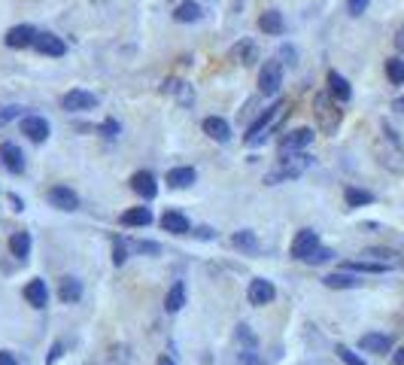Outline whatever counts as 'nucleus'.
<instances>
[{
    "mask_svg": "<svg viewBox=\"0 0 404 365\" xmlns=\"http://www.w3.org/2000/svg\"><path fill=\"white\" fill-rule=\"evenodd\" d=\"M155 365H176V362L170 360V356H158V362H155Z\"/></svg>",
    "mask_w": 404,
    "mask_h": 365,
    "instance_id": "nucleus-48",
    "label": "nucleus"
},
{
    "mask_svg": "<svg viewBox=\"0 0 404 365\" xmlns=\"http://www.w3.org/2000/svg\"><path fill=\"white\" fill-rule=\"evenodd\" d=\"M344 198H346V207H365V204H371V201H374V195L365 192V189L350 186V189L344 192Z\"/></svg>",
    "mask_w": 404,
    "mask_h": 365,
    "instance_id": "nucleus-30",
    "label": "nucleus"
},
{
    "mask_svg": "<svg viewBox=\"0 0 404 365\" xmlns=\"http://www.w3.org/2000/svg\"><path fill=\"white\" fill-rule=\"evenodd\" d=\"M259 27H261L265 34H271V37H280V34L286 31V22H283V12H276V10L261 12V16H259Z\"/></svg>",
    "mask_w": 404,
    "mask_h": 365,
    "instance_id": "nucleus-22",
    "label": "nucleus"
},
{
    "mask_svg": "<svg viewBox=\"0 0 404 365\" xmlns=\"http://www.w3.org/2000/svg\"><path fill=\"white\" fill-rule=\"evenodd\" d=\"M316 247H319V235H316V231L313 228H301L295 235V241H292V256L304 262V259H307Z\"/></svg>",
    "mask_w": 404,
    "mask_h": 365,
    "instance_id": "nucleus-8",
    "label": "nucleus"
},
{
    "mask_svg": "<svg viewBox=\"0 0 404 365\" xmlns=\"http://www.w3.org/2000/svg\"><path fill=\"white\" fill-rule=\"evenodd\" d=\"M119 222H122L125 228H143V226L152 222V210L149 207H131V210H125Z\"/></svg>",
    "mask_w": 404,
    "mask_h": 365,
    "instance_id": "nucleus-19",
    "label": "nucleus"
},
{
    "mask_svg": "<svg viewBox=\"0 0 404 365\" xmlns=\"http://www.w3.org/2000/svg\"><path fill=\"white\" fill-rule=\"evenodd\" d=\"M37 27H31V25H16V27H10L6 31V46L10 49H27V46H34L37 43Z\"/></svg>",
    "mask_w": 404,
    "mask_h": 365,
    "instance_id": "nucleus-6",
    "label": "nucleus"
},
{
    "mask_svg": "<svg viewBox=\"0 0 404 365\" xmlns=\"http://www.w3.org/2000/svg\"><path fill=\"white\" fill-rule=\"evenodd\" d=\"M325 82H329V95L335 97V101L346 104V101H350V97H353V89H350V82H346L344 76L337 73V70H329V80H325Z\"/></svg>",
    "mask_w": 404,
    "mask_h": 365,
    "instance_id": "nucleus-17",
    "label": "nucleus"
},
{
    "mask_svg": "<svg viewBox=\"0 0 404 365\" xmlns=\"http://www.w3.org/2000/svg\"><path fill=\"white\" fill-rule=\"evenodd\" d=\"M161 228L170 231V235H191V222L180 210H167V213L161 216Z\"/></svg>",
    "mask_w": 404,
    "mask_h": 365,
    "instance_id": "nucleus-16",
    "label": "nucleus"
},
{
    "mask_svg": "<svg viewBox=\"0 0 404 365\" xmlns=\"http://www.w3.org/2000/svg\"><path fill=\"white\" fill-rule=\"evenodd\" d=\"M201 128H204V134H207L210 140H216V143H228L231 140V125L225 122L222 116H207Z\"/></svg>",
    "mask_w": 404,
    "mask_h": 365,
    "instance_id": "nucleus-12",
    "label": "nucleus"
},
{
    "mask_svg": "<svg viewBox=\"0 0 404 365\" xmlns=\"http://www.w3.org/2000/svg\"><path fill=\"white\" fill-rule=\"evenodd\" d=\"M34 46H37L43 55H49V58H61V55L67 52V43H64L61 37H55V34H46V31L37 34V43Z\"/></svg>",
    "mask_w": 404,
    "mask_h": 365,
    "instance_id": "nucleus-15",
    "label": "nucleus"
},
{
    "mask_svg": "<svg viewBox=\"0 0 404 365\" xmlns=\"http://www.w3.org/2000/svg\"><path fill=\"white\" fill-rule=\"evenodd\" d=\"M386 76L392 86H404V61L401 58H389L386 61Z\"/></svg>",
    "mask_w": 404,
    "mask_h": 365,
    "instance_id": "nucleus-33",
    "label": "nucleus"
},
{
    "mask_svg": "<svg viewBox=\"0 0 404 365\" xmlns=\"http://www.w3.org/2000/svg\"><path fill=\"white\" fill-rule=\"evenodd\" d=\"M395 110H401V113H404V97H399V101H395Z\"/></svg>",
    "mask_w": 404,
    "mask_h": 365,
    "instance_id": "nucleus-49",
    "label": "nucleus"
},
{
    "mask_svg": "<svg viewBox=\"0 0 404 365\" xmlns=\"http://www.w3.org/2000/svg\"><path fill=\"white\" fill-rule=\"evenodd\" d=\"M237 362H240V365H265V360L255 353V347H240Z\"/></svg>",
    "mask_w": 404,
    "mask_h": 365,
    "instance_id": "nucleus-34",
    "label": "nucleus"
},
{
    "mask_svg": "<svg viewBox=\"0 0 404 365\" xmlns=\"http://www.w3.org/2000/svg\"><path fill=\"white\" fill-rule=\"evenodd\" d=\"M25 298L31 307H46L49 305V290H46V280H31L25 286Z\"/></svg>",
    "mask_w": 404,
    "mask_h": 365,
    "instance_id": "nucleus-21",
    "label": "nucleus"
},
{
    "mask_svg": "<svg viewBox=\"0 0 404 365\" xmlns=\"http://www.w3.org/2000/svg\"><path fill=\"white\" fill-rule=\"evenodd\" d=\"M231 61H237V64H252V61H259V49H255L250 40H240V43L231 49Z\"/></svg>",
    "mask_w": 404,
    "mask_h": 365,
    "instance_id": "nucleus-28",
    "label": "nucleus"
},
{
    "mask_svg": "<svg viewBox=\"0 0 404 365\" xmlns=\"http://www.w3.org/2000/svg\"><path fill=\"white\" fill-rule=\"evenodd\" d=\"M322 283L329 286V290H356L361 280L353 271H337V274H329V277H322Z\"/></svg>",
    "mask_w": 404,
    "mask_h": 365,
    "instance_id": "nucleus-24",
    "label": "nucleus"
},
{
    "mask_svg": "<svg viewBox=\"0 0 404 365\" xmlns=\"http://www.w3.org/2000/svg\"><path fill=\"white\" fill-rule=\"evenodd\" d=\"M58 296L64 305H76V301L82 298V283L76 277H64L61 286H58Z\"/></svg>",
    "mask_w": 404,
    "mask_h": 365,
    "instance_id": "nucleus-26",
    "label": "nucleus"
},
{
    "mask_svg": "<svg viewBox=\"0 0 404 365\" xmlns=\"http://www.w3.org/2000/svg\"><path fill=\"white\" fill-rule=\"evenodd\" d=\"M97 131H101L104 137H110V140H112V137H119V131H122V128H119V122H116V119H106V122H104Z\"/></svg>",
    "mask_w": 404,
    "mask_h": 365,
    "instance_id": "nucleus-40",
    "label": "nucleus"
},
{
    "mask_svg": "<svg viewBox=\"0 0 404 365\" xmlns=\"http://www.w3.org/2000/svg\"><path fill=\"white\" fill-rule=\"evenodd\" d=\"M340 271H353V274H383L389 271V265L374 262V259H353V262H344Z\"/></svg>",
    "mask_w": 404,
    "mask_h": 365,
    "instance_id": "nucleus-20",
    "label": "nucleus"
},
{
    "mask_svg": "<svg viewBox=\"0 0 404 365\" xmlns=\"http://www.w3.org/2000/svg\"><path fill=\"white\" fill-rule=\"evenodd\" d=\"M10 252L25 262V259L31 256V235H27V231H16V235L10 237Z\"/></svg>",
    "mask_w": 404,
    "mask_h": 365,
    "instance_id": "nucleus-29",
    "label": "nucleus"
},
{
    "mask_svg": "<svg viewBox=\"0 0 404 365\" xmlns=\"http://www.w3.org/2000/svg\"><path fill=\"white\" fill-rule=\"evenodd\" d=\"M259 89L265 97L280 95V89H283V64L280 61H265V67H261V73H259Z\"/></svg>",
    "mask_w": 404,
    "mask_h": 365,
    "instance_id": "nucleus-4",
    "label": "nucleus"
},
{
    "mask_svg": "<svg viewBox=\"0 0 404 365\" xmlns=\"http://www.w3.org/2000/svg\"><path fill=\"white\" fill-rule=\"evenodd\" d=\"M165 91H174V95H180V101L182 104H191L195 101V91H191L186 82H180V80H165V86H161Z\"/></svg>",
    "mask_w": 404,
    "mask_h": 365,
    "instance_id": "nucleus-32",
    "label": "nucleus"
},
{
    "mask_svg": "<svg viewBox=\"0 0 404 365\" xmlns=\"http://www.w3.org/2000/svg\"><path fill=\"white\" fill-rule=\"evenodd\" d=\"M195 180H198L195 167H174V171H167V186L170 189H186Z\"/></svg>",
    "mask_w": 404,
    "mask_h": 365,
    "instance_id": "nucleus-27",
    "label": "nucleus"
},
{
    "mask_svg": "<svg viewBox=\"0 0 404 365\" xmlns=\"http://www.w3.org/2000/svg\"><path fill=\"white\" fill-rule=\"evenodd\" d=\"M16 113H19V107H6V110H3V116H0V122H6V119H12Z\"/></svg>",
    "mask_w": 404,
    "mask_h": 365,
    "instance_id": "nucleus-47",
    "label": "nucleus"
},
{
    "mask_svg": "<svg viewBox=\"0 0 404 365\" xmlns=\"http://www.w3.org/2000/svg\"><path fill=\"white\" fill-rule=\"evenodd\" d=\"M61 107L70 110V113H85V110L97 107V95H91V91H85V89H73L61 97Z\"/></svg>",
    "mask_w": 404,
    "mask_h": 365,
    "instance_id": "nucleus-5",
    "label": "nucleus"
},
{
    "mask_svg": "<svg viewBox=\"0 0 404 365\" xmlns=\"http://www.w3.org/2000/svg\"><path fill=\"white\" fill-rule=\"evenodd\" d=\"M0 161H3V167L10 174H21V171H25V152H21L16 143H3V146H0Z\"/></svg>",
    "mask_w": 404,
    "mask_h": 365,
    "instance_id": "nucleus-13",
    "label": "nucleus"
},
{
    "mask_svg": "<svg viewBox=\"0 0 404 365\" xmlns=\"http://www.w3.org/2000/svg\"><path fill=\"white\" fill-rule=\"evenodd\" d=\"M131 189L140 195V198H146V201L158 195V182H155V177L149 171H137V174H134V177H131Z\"/></svg>",
    "mask_w": 404,
    "mask_h": 365,
    "instance_id": "nucleus-14",
    "label": "nucleus"
},
{
    "mask_svg": "<svg viewBox=\"0 0 404 365\" xmlns=\"http://www.w3.org/2000/svg\"><path fill=\"white\" fill-rule=\"evenodd\" d=\"M283 110H286V101H274L271 107L265 110L255 122L246 128V146H259V143H265L268 137H271V131H274V125L280 122V116H283Z\"/></svg>",
    "mask_w": 404,
    "mask_h": 365,
    "instance_id": "nucleus-2",
    "label": "nucleus"
},
{
    "mask_svg": "<svg viewBox=\"0 0 404 365\" xmlns=\"http://www.w3.org/2000/svg\"><path fill=\"white\" fill-rule=\"evenodd\" d=\"M195 235H198V237H204V241H213V237H216V235H213V228H198Z\"/></svg>",
    "mask_w": 404,
    "mask_h": 365,
    "instance_id": "nucleus-45",
    "label": "nucleus"
},
{
    "mask_svg": "<svg viewBox=\"0 0 404 365\" xmlns=\"http://www.w3.org/2000/svg\"><path fill=\"white\" fill-rule=\"evenodd\" d=\"M174 19H176V22H182V25L201 22V19H204V10H201V3H195V0H182V3L174 10Z\"/></svg>",
    "mask_w": 404,
    "mask_h": 365,
    "instance_id": "nucleus-23",
    "label": "nucleus"
},
{
    "mask_svg": "<svg viewBox=\"0 0 404 365\" xmlns=\"http://www.w3.org/2000/svg\"><path fill=\"white\" fill-rule=\"evenodd\" d=\"M274 298H276V290H274V283H271V280L255 277L252 283H250V305L261 307V305H271Z\"/></svg>",
    "mask_w": 404,
    "mask_h": 365,
    "instance_id": "nucleus-9",
    "label": "nucleus"
},
{
    "mask_svg": "<svg viewBox=\"0 0 404 365\" xmlns=\"http://www.w3.org/2000/svg\"><path fill=\"white\" fill-rule=\"evenodd\" d=\"M392 365H404V347H399L392 353Z\"/></svg>",
    "mask_w": 404,
    "mask_h": 365,
    "instance_id": "nucleus-46",
    "label": "nucleus"
},
{
    "mask_svg": "<svg viewBox=\"0 0 404 365\" xmlns=\"http://www.w3.org/2000/svg\"><path fill=\"white\" fill-rule=\"evenodd\" d=\"M182 305H186V283H182V280H176V283L167 290L165 311L167 314H176V311H182Z\"/></svg>",
    "mask_w": 404,
    "mask_h": 365,
    "instance_id": "nucleus-25",
    "label": "nucleus"
},
{
    "mask_svg": "<svg viewBox=\"0 0 404 365\" xmlns=\"http://www.w3.org/2000/svg\"><path fill=\"white\" fill-rule=\"evenodd\" d=\"M46 198H49V204L58 207V210H76L80 207V195H76L73 189H67V186H52Z\"/></svg>",
    "mask_w": 404,
    "mask_h": 365,
    "instance_id": "nucleus-10",
    "label": "nucleus"
},
{
    "mask_svg": "<svg viewBox=\"0 0 404 365\" xmlns=\"http://www.w3.org/2000/svg\"><path fill=\"white\" fill-rule=\"evenodd\" d=\"M21 134L34 143H43L49 137V122L43 116H21Z\"/></svg>",
    "mask_w": 404,
    "mask_h": 365,
    "instance_id": "nucleus-11",
    "label": "nucleus"
},
{
    "mask_svg": "<svg viewBox=\"0 0 404 365\" xmlns=\"http://www.w3.org/2000/svg\"><path fill=\"white\" fill-rule=\"evenodd\" d=\"M368 3L371 0H346V10H350V16H361L368 10Z\"/></svg>",
    "mask_w": 404,
    "mask_h": 365,
    "instance_id": "nucleus-41",
    "label": "nucleus"
},
{
    "mask_svg": "<svg viewBox=\"0 0 404 365\" xmlns=\"http://www.w3.org/2000/svg\"><path fill=\"white\" fill-rule=\"evenodd\" d=\"M337 356H340V360H344L346 365H368L365 360H361V356L353 353V350L346 347V344H337Z\"/></svg>",
    "mask_w": 404,
    "mask_h": 365,
    "instance_id": "nucleus-37",
    "label": "nucleus"
},
{
    "mask_svg": "<svg viewBox=\"0 0 404 365\" xmlns=\"http://www.w3.org/2000/svg\"><path fill=\"white\" fill-rule=\"evenodd\" d=\"M231 244L237 250H243V252H255V250H259V237H255V231H237V235L231 237Z\"/></svg>",
    "mask_w": 404,
    "mask_h": 365,
    "instance_id": "nucleus-31",
    "label": "nucleus"
},
{
    "mask_svg": "<svg viewBox=\"0 0 404 365\" xmlns=\"http://www.w3.org/2000/svg\"><path fill=\"white\" fill-rule=\"evenodd\" d=\"M128 262V244L125 241H112V265H125Z\"/></svg>",
    "mask_w": 404,
    "mask_h": 365,
    "instance_id": "nucleus-36",
    "label": "nucleus"
},
{
    "mask_svg": "<svg viewBox=\"0 0 404 365\" xmlns=\"http://www.w3.org/2000/svg\"><path fill=\"white\" fill-rule=\"evenodd\" d=\"M313 143V128H295L280 140V152H301Z\"/></svg>",
    "mask_w": 404,
    "mask_h": 365,
    "instance_id": "nucleus-7",
    "label": "nucleus"
},
{
    "mask_svg": "<svg viewBox=\"0 0 404 365\" xmlns=\"http://www.w3.org/2000/svg\"><path fill=\"white\" fill-rule=\"evenodd\" d=\"M131 250L149 252V256H158V252H161V247H158V244H152V241H134V244H131Z\"/></svg>",
    "mask_w": 404,
    "mask_h": 365,
    "instance_id": "nucleus-39",
    "label": "nucleus"
},
{
    "mask_svg": "<svg viewBox=\"0 0 404 365\" xmlns=\"http://www.w3.org/2000/svg\"><path fill=\"white\" fill-rule=\"evenodd\" d=\"M61 353H64V341H55L52 344V353L46 356V365H55V362L61 360Z\"/></svg>",
    "mask_w": 404,
    "mask_h": 365,
    "instance_id": "nucleus-42",
    "label": "nucleus"
},
{
    "mask_svg": "<svg viewBox=\"0 0 404 365\" xmlns=\"http://www.w3.org/2000/svg\"><path fill=\"white\" fill-rule=\"evenodd\" d=\"M331 256H335V252H331L329 247H322V244H319V247H316L313 252H310V256L304 259V262H307V265H322V262H329Z\"/></svg>",
    "mask_w": 404,
    "mask_h": 365,
    "instance_id": "nucleus-35",
    "label": "nucleus"
},
{
    "mask_svg": "<svg viewBox=\"0 0 404 365\" xmlns=\"http://www.w3.org/2000/svg\"><path fill=\"white\" fill-rule=\"evenodd\" d=\"M313 113H316V122H319V128L325 131V134H335V131L340 128V110H337V101L331 95H316L313 97Z\"/></svg>",
    "mask_w": 404,
    "mask_h": 365,
    "instance_id": "nucleus-3",
    "label": "nucleus"
},
{
    "mask_svg": "<svg viewBox=\"0 0 404 365\" xmlns=\"http://www.w3.org/2000/svg\"><path fill=\"white\" fill-rule=\"evenodd\" d=\"M359 347L368 350V353H389V350H392V338H389V335H380V332H371V335H361Z\"/></svg>",
    "mask_w": 404,
    "mask_h": 365,
    "instance_id": "nucleus-18",
    "label": "nucleus"
},
{
    "mask_svg": "<svg viewBox=\"0 0 404 365\" xmlns=\"http://www.w3.org/2000/svg\"><path fill=\"white\" fill-rule=\"evenodd\" d=\"M310 165H313V158H310L307 152H280V161H276L274 171L265 174V182L268 186H280V182L298 180L307 174Z\"/></svg>",
    "mask_w": 404,
    "mask_h": 365,
    "instance_id": "nucleus-1",
    "label": "nucleus"
},
{
    "mask_svg": "<svg viewBox=\"0 0 404 365\" xmlns=\"http://www.w3.org/2000/svg\"><path fill=\"white\" fill-rule=\"evenodd\" d=\"M280 55H283V58H289V64H295V58H298L292 46H283V49H280Z\"/></svg>",
    "mask_w": 404,
    "mask_h": 365,
    "instance_id": "nucleus-43",
    "label": "nucleus"
},
{
    "mask_svg": "<svg viewBox=\"0 0 404 365\" xmlns=\"http://www.w3.org/2000/svg\"><path fill=\"white\" fill-rule=\"evenodd\" d=\"M0 365H16V356L6 353V350H0Z\"/></svg>",
    "mask_w": 404,
    "mask_h": 365,
    "instance_id": "nucleus-44",
    "label": "nucleus"
},
{
    "mask_svg": "<svg viewBox=\"0 0 404 365\" xmlns=\"http://www.w3.org/2000/svg\"><path fill=\"white\" fill-rule=\"evenodd\" d=\"M237 341H243V347H255V344H259V338L252 335V329L246 326V322H240L237 326Z\"/></svg>",
    "mask_w": 404,
    "mask_h": 365,
    "instance_id": "nucleus-38",
    "label": "nucleus"
}]
</instances>
